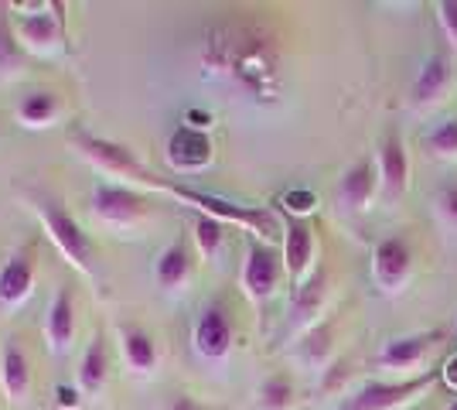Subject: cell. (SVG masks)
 Here are the masks:
<instances>
[{"label": "cell", "instance_id": "cell-1", "mask_svg": "<svg viewBox=\"0 0 457 410\" xmlns=\"http://www.w3.org/2000/svg\"><path fill=\"white\" fill-rule=\"evenodd\" d=\"M205 65L249 93H267L277 82V52L263 35L246 28H215L205 38Z\"/></svg>", "mask_w": 457, "mask_h": 410}, {"label": "cell", "instance_id": "cell-2", "mask_svg": "<svg viewBox=\"0 0 457 410\" xmlns=\"http://www.w3.org/2000/svg\"><path fill=\"white\" fill-rule=\"evenodd\" d=\"M137 192H161V196H171V198H178L181 205H191L198 215H212V219H219V222H232V226H239V230H246V233H256L263 243H273L277 233H280V222H277V215L270 213V209L236 205V202H228V198H222V196H212V192L191 188V185H181V181H164V178L151 175V172L140 178Z\"/></svg>", "mask_w": 457, "mask_h": 410}, {"label": "cell", "instance_id": "cell-3", "mask_svg": "<svg viewBox=\"0 0 457 410\" xmlns=\"http://www.w3.org/2000/svg\"><path fill=\"white\" fill-rule=\"evenodd\" d=\"M31 213L38 215L41 230H45V236H48V243L62 254V260H65L79 277H89V280H93L96 277L93 239H89V233L76 222V215L45 196L31 198Z\"/></svg>", "mask_w": 457, "mask_h": 410}, {"label": "cell", "instance_id": "cell-4", "mask_svg": "<svg viewBox=\"0 0 457 410\" xmlns=\"http://www.w3.org/2000/svg\"><path fill=\"white\" fill-rule=\"evenodd\" d=\"M89 215L103 230L113 233H134L137 226H144L154 219V205L144 192H137L130 185H113V181H99L89 196Z\"/></svg>", "mask_w": 457, "mask_h": 410}, {"label": "cell", "instance_id": "cell-5", "mask_svg": "<svg viewBox=\"0 0 457 410\" xmlns=\"http://www.w3.org/2000/svg\"><path fill=\"white\" fill-rule=\"evenodd\" d=\"M440 376V370H427L410 380H396V383H382L372 380L359 390L352 393L338 410H400L406 404H413L420 393H427L434 387V380Z\"/></svg>", "mask_w": 457, "mask_h": 410}, {"label": "cell", "instance_id": "cell-6", "mask_svg": "<svg viewBox=\"0 0 457 410\" xmlns=\"http://www.w3.org/2000/svg\"><path fill=\"white\" fill-rule=\"evenodd\" d=\"M72 140H76L79 155L86 157L93 168H99L103 175L120 178V185L137 188V185H140V178L147 175V168L137 161L134 151H130V147H123V144H116V140H110V137L76 134Z\"/></svg>", "mask_w": 457, "mask_h": 410}, {"label": "cell", "instance_id": "cell-7", "mask_svg": "<svg viewBox=\"0 0 457 410\" xmlns=\"http://www.w3.org/2000/svg\"><path fill=\"white\" fill-rule=\"evenodd\" d=\"M280 277H284V260L280 254L263 243V239H253L243 260V271H239V288L246 294L256 308H263L270 297L280 288Z\"/></svg>", "mask_w": 457, "mask_h": 410}, {"label": "cell", "instance_id": "cell-8", "mask_svg": "<svg viewBox=\"0 0 457 410\" xmlns=\"http://www.w3.org/2000/svg\"><path fill=\"white\" fill-rule=\"evenodd\" d=\"M31 14L14 18V35L24 45L28 55H48L65 38V21L58 4H28Z\"/></svg>", "mask_w": 457, "mask_h": 410}, {"label": "cell", "instance_id": "cell-9", "mask_svg": "<svg viewBox=\"0 0 457 410\" xmlns=\"http://www.w3.org/2000/svg\"><path fill=\"white\" fill-rule=\"evenodd\" d=\"M444 332L440 329H430V332H413V335H396L389 339L386 346L376 356V366L386 372H400L403 380H410V372H417L427 356L437 349Z\"/></svg>", "mask_w": 457, "mask_h": 410}, {"label": "cell", "instance_id": "cell-10", "mask_svg": "<svg viewBox=\"0 0 457 410\" xmlns=\"http://www.w3.org/2000/svg\"><path fill=\"white\" fill-rule=\"evenodd\" d=\"M318 256V239H314V226L307 219H287L284 230V273L290 277L294 291L304 284L311 273L318 271L314 260Z\"/></svg>", "mask_w": 457, "mask_h": 410}, {"label": "cell", "instance_id": "cell-11", "mask_svg": "<svg viewBox=\"0 0 457 410\" xmlns=\"http://www.w3.org/2000/svg\"><path fill=\"white\" fill-rule=\"evenodd\" d=\"M413 271V254H410V243L403 236H386L376 243V254H372V277L386 294H400L410 280Z\"/></svg>", "mask_w": 457, "mask_h": 410}, {"label": "cell", "instance_id": "cell-12", "mask_svg": "<svg viewBox=\"0 0 457 410\" xmlns=\"http://www.w3.org/2000/svg\"><path fill=\"white\" fill-rule=\"evenodd\" d=\"M35 280H38V264L21 247L0 264V308L14 312L21 305H28V297L35 294Z\"/></svg>", "mask_w": 457, "mask_h": 410}, {"label": "cell", "instance_id": "cell-13", "mask_svg": "<svg viewBox=\"0 0 457 410\" xmlns=\"http://www.w3.org/2000/svg\"><path fill=\"white\" fill-rule=\"evenodd\" d=\"M45 346L52 356H69L76 346V294L72 288H58L45 312Z\"/></svg>", "mask_w": 457, "mask_h": 410}, {"label": "cell", "instance_id": "cell-14", "mask_svg": "<svg viewBox=\"0 0 457 410\" xmlns=\"http://www.w3.org/2000/svg\"><path fill=\"white\" fill-rule=\"evenodd\" d=\"M212 157H215V147H212V137L205 130H191V127H178L171 137H168V147H164V161L171 164L174 172L181 175H195L202 168H209Z\"/></svg>", "mask_w": 457, "mask_h": 410}, {"label": "cell", "instance_id": "cell-15", "mask_svg": "<svg viewBox=\"0 0 457 410\" xmlns=\"http://www.w3.org/2000/svg\"><path fill=\"white\" fill-rule=\"evenodd\" d=\"M31 387H35V372H31V359L21 346V339H7L4 349H0V390L7 397V404H28L31 397Z\"/></svg>", "mask_w": 457, "mask_h": 410}, {"label": "cell", "instance_id": "cell-16", "mask_svg": "<svg viewBox=\"0 0 457 410\" xmlns=\"http://www.w3.org/2000/svg\"><path fill=\"white\" fill-rule=\"evenodd\" d=\"M379 185V164L372 157H359L342 175V181H338V205H342V213H365L372 205Z\"/></svg>", "mask_w": 457, "mask_h": 410}, {"label": "cell", "instance_id": "cell-17", "mask_svg": "<svg viewBox=\"0 0 457 410\" xmlns=\"http://www.w3.org/2000/svg\"><path fill=\"white\" fill-rule=\"evenodd\" d=\"M451 86H454V59L444 55V52L430 55L413 79V106L417 110H434L437 103L447 99Z\"/></svg>", "mask_w": 457, "mask_h": 410}, {"label": "cell", "instance_id": "cell-18", "mask_svg": "<svg viewBox=\"0 0 457 410\" xmlns=\"http://www.w3.org/2000/svg\"><path fill=\"white\" fill-rule=\"evenodd\" d=\"M232 339H236L232 322H228V314L222 312L219 305H209L205 312L198 314L191 342H195V352H198L202 359H209V363L226 359L228 352H232Z\"/></svg>", "mask_w": 457, "mask_h": 410}, {"label": "cell", "instance_id": "cell-19", "mask_svg": "<svg viewBox=\"0 0 457 410\" xmlns=\"http://www.w3.org/2000/svg\"><path fill=\"white\" fill-rule=\"evenodd\" d=\"M328 291H331V277L324 267L307 277L304 284L294 291V312H290V329L294 332H311L318 329V318H321L324 305H328Z\"/></svg>", "mask_w": 457, "mask_h": 410}, {"label": "cell", "instance_id": "cell-20", "mask_svg": "<svg viewBox=\"0 0 457 410\" xmlns=\"http://www.w3.org/2000/svg\"><path fill=\"white\" fill-rule=\"evenodd\" d=\"M379 181H382V188H386V198H389V202L403 198L406 188H410V155H406V144H403V137L396 134V130L386 134V140H382Z\"/></svg>", "mask_w": 457, "mask_h": 410}, {"label": "cell", "instance_id": "cell-21", "mask_svg": "<svg viewBox=\"0 0 457 410\" xmlns=\"http://www.w3.org/2000/svg\"><path fill=\"white\" fill-rule=\"evenodd\" d=\"M195 277V260L185 239H174L171 247H164L157 264H154V280L164 294H181Z\"/></svg>", "mask_w": 457, "mask_h": 410}, {"label": "cell", "instance_id": "cell-22", "mask_svg": "<svg viewBox=\"0 0 457 410\" xmlns=\"http://www.w3.org/2000/svg\"><path fill=\"white\" fill-rule=\"evenodd\" d=\"M120 352H123V366L137 376H154L157 372L161 356H157V342L147 329H140L134 322L120 325Z\"/></svg>", "mask_w": 457, "mask_h": 410}, {"label": "cell", "instance_id": "cell-23", "mask_svg": "<svg viewBox=\"0 0 457 410\" xmlns=\"http://www.w3.org/2000/svg\"><path fill=\"white\" fill-rule=\"evenodd\" d=\"M106 383H110V349H106L103 332H96L79 359L76 387L82 390V397H99L106 390Z\"/></svg>", "mask_w": 457, "mask_h": 410}, {"label": "cell", "instance_id": "cell-24", "mask_svg": "<svg viewBox=\"0 0 457 410\" xmlns=\"http://www.w3.org/2000/svg\"><path fill=\"white\" fill-rule=\"evenodd\" d=\"M62 96L52 89H35V93H24L14 106V120H18L24 130H48L55 127L62 117Z\"/></svg>", "mask_w": 457, "mask_h": 410}, {"label": "cell", "instance_id": "cell-25", "mask_svg": "<svg viewBox=\"0 0 457 410\" xmlns=\"http://www.w3.org/2000/svg\"><path fill=\"white\" fill-rule=\"evenodd\" d=\"M31 55L24 52V45L14 35V24L7 7H0V79H21L28 72Z\"/></svg>", "mask_w": 457, "mask_h": 410}, {"label": "cell", "instance_id": "cell-26", "mask_svg": "<svg viewBox=\"0 0 457 410\" xmlns=\"http://www.w3.org/2000/svg\"><path fill=\"white\" fill-rule=\"evenodd\" d=\"M191 239H195L202 260H215L219 250H222V243H226V222H219V219H212V215H195V222H191Z\"/></svg>", "mask_w": 457, "mask_h": 410}, {"label": "cell", "instance_id": "cell-27", "mask_svg": "<svg viewBox=\"0 0 457 410\" xmlns=\"http://www.w3.org/2000/svg\"><path fill=\"white\" fill-rule=\"evenodd\" d=\"M294 407V383L284 372H273L260 387V410H290Z\"/></svg>", "mask_w": 457, "mask_h": 410}, {"label": "cell", "instance_id": "cell-28", "mask_svg": "<svg viewBox=\"0 0 457 410\" xmlns=\"http://www.w3.org/2000/svg\"><path fill=\"white\" fill-rule=\"evenodd\" d=\"M331 349H335L331 346V325H318V329L307 332L304 346H301V359L314 370H324L328 359H331Z\"/></svg>", "mask_w": 457, "mask_h": 410}, {"label": "cell", "instance_id": "cell-29", "mask_svg": "<svg viewBox=\"0 0 457 410\" xmlns=\"http://www.w3.org/2000/svg\"><path fill=\"white\" fill-rule=\"evenodd\" d=\"M423 144L430 147L434 157H457V117L437 123L430 134L423 137Z\"/></svg>", "mask_w": 457, "mask_h": 410}, {"label": "cell", "instance_id": "cell-30", "mask_svg": "<svg viewBox=\"0 0 457 410\" xmlns=\"http://www.w3.org/2000/svg\"><path fill=\"white\" fill-rule=\"evenodd\" d=\"M314 205H318V198L307 188H290L284 196V209L290 213V219H301V215L314 213Z\"/></svg>", "mask_w": 457, "mask_h": 410}, {"label": "cell", "instance_id": "cell-31", "mask_svg": "<svg viewBox=\"0 0 457 410\" xmlns=\"http://www.w3.org/2000/svg\"><path fill=\"white\" fill-rule=\"evenodd\" d=\"M437 18H440V28H444V38L451 41V48L457 52V0H440Z\"/></svg>", "mask_w": 457, "mask_h": 410}, {"label": "cell", "instance_id": "cell-32", "mask_svg": "<svg viewBox=\"0 0 457 410\" xmlns=\"http://www.w3.org/2000/svg\"><path fill=\"white\" fill-rule=\"evenodd\" d=\"M437 209H440V219H444L451 230H457V185H447V188L440 192Z\"/></svg>", "mask_w": 457, "mask_h": 410}, {"label": "cell", "instance_id": "cell-33", "mask_svg": "<svg viewBox=\"0 0 457 410\" xmlns=\"http://www.w3.org/2000/svg\"><path fill=\"white\" fill-rule=\"evenodd\" d=\"M55 404L62 410H79V404H82V390H79V387H65V383H58Z\"/></svg>", "mask_w": 457, "mask_h": 410}, {"label": "cell", "instance_id": "cell-34", "mask_svg": "<svg viewBox=\"0 0 457 410\" xmlns=\"http://www.w3.org/2000/svg\"><path fill=\"white\" fill-rule=\"evenodd\" d=\"M164 410H205V407H202V404H198L191 393H174Z\"/></svg>", "mask_w": 457, "mask_h": 410}, {"label": "cell", "instance_id": "cell-35", "mask_svg": "<svg viewBox=\"0 0 457 410\" xmlns=\"http://www.w3.org/2000/svg\"><path fill=\"white\" fill-rule=\"evenodd\" d=\"M440 380H444V383H447V387L457 393V356L444 363V370H440Z\"/></svg>", "mask_w": 457, "mask_h": 410}, {"label": "cell", "instance_id": "cell-36", "mask_svg": "<svg viewBox=\"0 0 457 410\" xmlns=\"http://www.w3.org/2000/svg\"><path fill=\"white\" fill-rule=\"evenodd\" d=\"M447 410H457V400H454V404H451V407H447Z\"/></svg>", "mask_w": 457, "mask_h": 410}]
</instances>
